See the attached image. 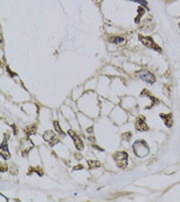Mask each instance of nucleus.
Returning <instances> with one entry per match:
<instances>
[{"mask_svg": "<svg viewBox=\"0 0 180 202\" xmlns=\"http://www.w3.org/2000/svg\"><path fill=\"white\" fill-rule=\"evenodd\" d=\"M139 39H140V42L143 44L144 46H147V48H149V49H152V50H155V51H157V52H162V49L154 42V39H152L151 37L141 36V35H140V36H139Z\"/></svg>", "mask_w": 180, "mask_h": 202, "instance_id": "nucleus-1", "label": "nucleus"}, {"mask_svg": "<svg viewBox=\"0 0 180 202\" xmlns=\"http://www.w3.org/2000/svg\"><path fill=\"white\" fill-rule=\"evenodd\" d=\"M113 158L116 161V163L118 164L119 168H126L127 165V158H128V155L125 151H118L113 155Z\"/></svg>", "mask_w": 180, "mask_h": 202, "instance_id": "nucleus-2", "label": "nucleus"}, {"mask_svg": "<svg viewBox=\"0 0 180 202\" xmlns=\"http://www.w3.org/2000/svg\"><path fill=\"white\" fill-rule=\"evenodd\" d=\"M139 77L141 80L148 82V83H155V81H156V76L151 72H149V71H141V72H139Z\"/></svg>", "mask_w": 180, "mask_h": 202, "instance_id": "nucleus-3", "label": "nucleus"}, {"mask_svg": "<svg viewBox=\"0 0 180 202\" xmlns=\"http://www.w3.org/2000/svg\"><path fill=\"white\" fill-rule=\"evenodd\" d=\"M43 139L46 142H49L51 146H53V144H56L58 142V138H57V135L52 130H46V132H45L44 135H43Z\"/></svg>", "mask_w": 180, "mask_h": 202, "instance_id": "nucleus-4", "label": "nucleus"}, {"mask_svg": "<svg viewBox=\"0 0 180 202\" xmlns=\"http://www.w3.org/2000/svg\"><path fill=\"white\" fill-rule=\"evenodd\" d=\"M68 134L72 136V139H73V141H74V144H75V147H76V149H77V150H82V149H83V142H82L81 138H80L79 135H76V134H75L72 129L68 130Z\"/></svg>", "mask_w": 180, "mask_h": 202, "instance_id": "nucleus-5", "label": "nucleus"}, {"mask_svg": "<svg viewBox=\"0 0 180 202\" xmlns=\"http://www.w3.org/2000/svg\"><path fill=\"white\" fill-rule=\"evenodd\" d=\"M135 127H136L138 130H148V125L146 124V118L143 116H141V117H139L136 119Z\"/></svg>", "mask_w": 180, "mask_h": 202, "instance_id": "nucleus-6", "label": "nucleus"}, {"mask_svg": "<svg viewBox=\"0 0 180 202\" xmlns=\"http://www.w3.org/2000/svg\"><path fill=\"white\" fill-rule=\"evenodd\" d=\"M1 156L6 160L9 158V152H8V148H7V140H5L4 143H1Z\"/></svg>", "mask_w": 180, "mask_h": 202, "instance_id": "nucleus-7", "label": "nucleus"}, {"mask_svg": "<svg viewBox=\"0 0 180 202\" xmlns=\"http://www.w3.org/2000/svg\"><path fill=\"white\" fill-rule=\"evenodd\" d=\"M161 118L164 119V123H165V126L166 127H172L173 125V121H172V116L171 115H161Z\"/></svg>", "mask_w": 180, "mask_h": 202, "instance_id": "nucleus-8", "label": "nucleus"}, {"mask_svg": "<svg viewBox=\"0 0 180 202\" xmlns=\"http://www.w3.org/2000/svg\"><path fill=\"white\" fill-rule=\"evenodd\" d=\"M110 42L114 43V44H124L125 43V38L122 36H114V37L110 38Z\"/></svg>", "mask_w": 180, "mask_h": 202, "instance_id": "nucleus-9", "label": "nucleus"}, {"mask_svg": "<svg viewBox=\"0 0 180 202\" xmlns=\"http://www.w3.org/2000/svg\"><path fill=\"white\" fill-rule=\"evenodd\" d=\"M88 164H89L90 169L99 168V166H101V163H99V162H97V161H89V162H88Z\"/></svg>", "mask_w": 180, "mask_h": 202, "instance_id": "nucleus-10", "label": "nucleus"}, {"mask_svg": "<svg viewBox=\"0 0 180 202\" xmlns=\"http://www.w3.org/2000/svg\"><path fill=\"white\" fill-rule=\"evenodd\" d=\"M53 125H54V128H56V130H57V132H58V133L60 134V135H64V134H65V133H64V132L61 130V128H60V126H59V123H58L57 120H54V123H53Z\"/></svg>", "mask_w": 180, "mask_h": 202, "instance_id": "nucleus-11", "label": "nucleus"}, {"mask_svg": "<svg viewBox=\"0 0 180 202\" xmlns=\"http://www.w3.org/2000/svg\"><path fill=\"white\" fill-rule=\"evenodd\" d=\"M143 13H144V8H143V7H139V15H138L136 20H135V22H136V23H139V21H140V15L142 16Z\"/></svg>", "mask_w": 180, "mask_h": 202, "instance_id": "nucleus-12", "label": "nucleus"}, {"mask_svg": "<svg viewBox=\"0 0 180 202\" xmlns=\"http://www.w3.org/2000/svg\"><path fill=\"white\" fill-rule=\"evenodd\" d=\"M35 132V126H31V127H27L26 128V133L27 134H32Z\"/></svg>", "mask_w": 180, "mask_h": 202, "instance_id": "nucleus-13", "label": "nucleus"}, {"mask_svg": "<svg viewBox=\"0 0 180 202\" xmlns=\"http://www.w3.org/2000/svg\"><path fill=\"white\" fill-rule=\"evenodd\" d=\"M135 1H138V3H140L141 5H143V6H147L148 4H147V1L146 0H135Z\"/></svg>", "mask_w": 180, "mask_h": 202, "instance_id": "nucleus-14", "label": "nucleus"}, {"mask_svg": "<svg viewBox=\"0 0 180 202\" xmlns=\"http://www.w3.org/2000/svg\"><path fill=\"white\" fill-rule=\"evenodd\" d=\"M80 169H83V166H82V165H77V166H75V168H74V170H75V171H76V170H80Z\"/></svg>", "mask_w": 180, "mask_h": 202, "instance_id": "nucleus-15", "label": "nucleus"}, {"mask_svg": "<svg viewBox=\"0 0 180 202\" xmlns=\"http://www.w3.org/2000/svg\"><path fill=\"white\" fill-rule=\"evenodd\" d=\"M179 27H180V23H179Z\"/></svg>", "mask_w": 180, "mask_h": 202, "instance_id": "nucleus-16", "label": "nucleus"}]
</instances>
